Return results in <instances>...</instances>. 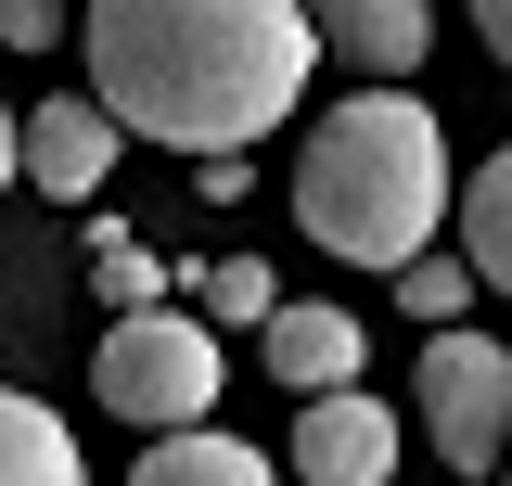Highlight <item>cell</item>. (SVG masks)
I'll return each instance as SVG.
<instances>
[{
  "label": "cell",
  "mask_w": 512,
  "mask_h": 486,
  "mask_svg": "<svg viewBox=\"0 0 512 486\" xmlns=\"http://www.w3.org/2000/svg\"><path fill=\"white\" fill-rule=\"evenodd\" d=\"M308 39L372 64L384 90H410V64L436 52V0H308Z\"/></svg>",
  "instance_id": "52a82bcc"
},
{
  "label": "cell",
  "mask_w": 512,
  "mask_h": 486,
  "mask_svg": "<svg viewBox=\"0 0 512 486\" xmlns=\"http://www.w3.org/2000/svg\"><path fill=\"white\" fill-rule=\"evenodd\" d=\"M0 486H90L77 435H64L39 397H13V384H0Z\"/></svg>",
  "instance_id": "30bf717a"
},
{
  "label": "cell",
  "mask_w": 512,
  "mask_h": 486,
  "mask_svg": "<svg viewBox=\"0 0 512 486\" xmlns=\"http://www.w3.org/2000/svg\"><path fill=\"white\" fill-rule=\"evenodd\" d=\"M77 52H90L103 116L180 154H231L256 128H282L320 77L308 0H90Z\"/></svg>",
  "instance_id": "6da1fadb"
},
{
  "label": "cell",
  "mask_w": 512,
  "mask_h": 486,
  "mask_svg": "<svg viewBox=\"0 0 512 486\" xmlns=\"http://www.w3.org/2000/svg\"><path fill=\"white\" fill-rule=\"evenodd\" d=\"M461 13H474V39H487V52L512 64V0H461Z\"/></svg>",
  "instance_id": "2e32d148"
},
{
  "label": "cell",
  "mask_w": 512,
  "mask_h": 486,
  "mask_svg": "<svg viewBox=\"0 0 512 486\" xmlns=\"http://www.w3.org/2000/svg\"><path fill=\"white\" fill-rule=\"evenodd\" d=\"M13 180H39L52 205H90V192L116 180V116H103V103H39V116H13Z\"/></svg>",
  "instance_id": "5b68a950"
},
{
  "label": "cell",
  "mask_w": 512,
  "mask_h": 486,
  "mask_svg": "<svg viewBox=\"0 0 512 486\" xmlns=\"http://www.w3.org/2000/svg\"><path fill=\"white\" fill-rule=\"evenodd\" d=\"M128 486H282V474L256 461L244 435H218V423H180V435H154V448L128 461Z\"/></svg>",
  "instance_id": "9c48e42d"
},
{
  "label": "cell",
  "mask_w": 512,
  "mask_h": 486,
  "mask_svg": "<svg viewBox=\"0 0 512 486\" xmlns=\"http://www.w3.org/2000/svg\"><path fill=\"white\" fill-rule=\"evenodd\" d=\"M256 333H269V346H256L269 384H295V397H333V384H359V359H372L346 307H269Z\"/></svg>",
  "instance_id": "ba28073f"
},
{
  "label": "cell",
  "mask_w": 512,
  "mask_h": 486,
  "mask_svg": "<svg viewBox=\"0 0 512 486\" xmlns=\"http://www.w3.org/2000/svg\"><path fill=\"white\" fill-rule=\"evenodd\" d=\"M461 269H474L487 295H512V141L461 180Z\"/></svg>",
  "instance_id": "8fae6325"
},
{
  "label": "cell",
  "mask_w": 512,
  "mask_h": 486,
  "mask_svg": "<svg viewBox=\"0 0 512 486\" xmlns=\"http://www.w3.org/2000/svg\"><path fill=\"white\" fill-rule=\"evenodd\" d=\"M448 218V128L410 90H346L295 154V231L346 269H410Z\"/></svg>",
  "instance_id": "7a4b0ae2"
},
{
  "label": "cell",
  "mask_w": 512,
  "mask_h": 486,
  "mask_svg": "<svg viewBox=\"0 0 512 486\" xmlns=\"http://www.w3.org/2000/svg\"><path fill=\"white\" fill-rule=\"evenodd\" d=\"M397 474V423H384L359 384H333L308 397V423H295V486H384Z\"/></svg>",
  "instance_id": "8992f818"
},
{
  "label": "cell",
  "mask_w": 512,
  "mask_h": 486,
  "mask_svg": "<svg viewBox=\"0 0 512 486\" xmlns=\"http://www.w3.org/2000/svg\"><path fill=\"white\" fill-rule=\"evenodd\" d=\"M500 474H512V448H500Z\"/></svg>",
  "instance_id": "ac0fdd59"
},
{
  "label": "cell",
  "mask_w": 512,
  "mask_h": 486,
  "mask_svg": "<svg viewBox=\"0 0 512 486\" xmlns=\"http://www.w3.org/2000/svg\"><path fill=\"white\" fill-rule=\"evenodd\" d=\"M218 384H231L218 320H192V307H128L116 333L90 346V397H103L116 423H141V435L205 423V410H218Z\"/></svg>",
  "instance_id": "3957f363"
},
{
  "label": "cell",
  "mask_w": 512,
  "mask_h": 486,
  "mask_svg": "<svg viewBox=\"0 0 512 486\" xmlns=\"http://www.w3.org/2000/svg\"><path fill=\"white\" fill-rule=\"evenodd\" d=\"M461 295H474V269H461V256H410V269H397V307H410L423 333H448Z\"/></svg>",
  "instance_id": "7c38bea8"
},
{
  "label": "cell",
  "mask_w": 512,
  "mask_h": 486,
  "mask_svg": "<svg viewBox=\"0 0 512 486\" xmlns=\"http://www.w3.org/2000/svg\"><path fill=\"white\" fill-rule=\"evenodd\" d=\"M423 435H436V461L461 486L500 474V448H512V346L500 333L448 320L436 346H423Z\"/></svg>",
  "instance_id": "277c9868"
},
{
  "label": "cell",
  "mask_w": 512,
  "mask_h": 486,
  "mask_svg": "<svg viewBox=\"0 0 512 486\" xmlns=\"http://www.w3.org/2000/svg\"><path fill=\"white\" fill-rule=\"evenodd\" d=\"M90 282H103V307H116V320H128V307H167V269H154V256H141L128 231H103V256H90Z\"/></svg>",
  "instance_id": "4fadbf2b"
},
{
  "label": "cell",
  "mask_w": 512,
  "mask_h": 486,
  "mask_svg": "<svg viewBox=\"0 0 512 486\" xmlns=\"http://www.w3.org/2000/svg\"><path fill=\"white\" fill-rule=\"evenodd\" d=\"M0 192H13V103H0Z\"/></svg>",
  "instance_id": "e0dca14e"
},
{
  "label": "cell",
  "mask_w": 512,
  "mask_h": 486,
  "mask_svg": "<svg viewBox=\"0 0 512 486\" xmlns=\"http://www.w3.org/2000/svg\"><path fill=\"white\" fill-rule=\"evenodd\" d=\"M0 39H13V52H52L64 26H52V0H0Z\"/></svg>",
  "instance_id": "9a60e30c"
},
{
  "label": "cell",
  "mask_w": 512,
  "mask_h": 486,
  "mask_svg": "<svg viewBox=\"0 0 512 486\" xmlns=\"http://www.w3.org/2000/svg\"><path fill=\"white\" fill-rule=\"evenodd\" d=\"M269 269H256V256H218V269H205V320H269Z\"/></svg>",
  "instance_id": "5bb4252c"
}]
</instances>
